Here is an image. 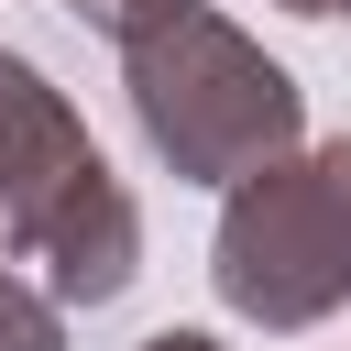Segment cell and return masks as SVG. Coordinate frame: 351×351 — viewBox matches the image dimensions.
<instances>
[{"instance_id": "2", "label": "cell", "mask_w": 351, "mask_h": 351, "mask_svg": "<svg viewBox=\"0 0 351 351\" xmlns=\"http://www.w3.org/2000/svg\"><path fill=\"white\" fill-rule=\"evenodd\" d=\"M121 99L176 186H241L252 165L296 154V132H307V88L208 0L165 11L154 33L121 44Z\"/></svg>"}, {"instance_id": "4", "label": "cell", "mask_w": 351, "mask_h": 351, "mask_svg": "<svg viewBox=\"0 0 351 351\" xmlns=\"http://www.w3.org/2000/svg\"><path fill=\"white\" fill-rule=\"evenodd\" d=\"M66 296L44 285V274H22V263H0V351H66Z\"/></svg>"}, {"instance_id": "8", "label": "cell", "mask_w": 351, "mask_h": 351, "mask_svg": "<svg viewBox=\"0 0 351 351\" xmlns=\"http://www.w3.org/2000/svg\"><path fill=\"white\" fill-rule=\"evenodd\" d=\"M340 11H351V0H340Z\"/></svg>"}, {"instance_id": "3", "label": "cell", "mask_w": 351, "mask_h": 351, "mask_svg": "<svg viewBox=\"0 0 351 351\" xmlns=\"http://www.w3.org/2000/svg\"><path fill=\"white\" fill-rule=\"evenodd\" d=\"M208 285L252 329H318L351 307V132L296 143L241 186H219Z\"/></svg>"}, {"instance_id": "1", "label": "cell", "mask_w": 351, "mask_h": 351, "mask_svg": "<svg viewBox=\"0 0 351 351\" xmlns=\"http://www.w3.org/2000/svg\"><path fill=\"white\" fill-rule=\"evenodd\" d=\"M0 263L44 274L66 307H121L143 274V208L88 143L77 99L0 44Z\"/></svg>"}, {"instance_id": "6", "label": "cell", "mask_w": 351, "mask_h": 351, "mask_svg": "<svg viewBox=\"0 0 351 351\" xmlns=\"http://www.w3.org/2000/svg\"><path fill=\"white\" fill-rule=\"evenodd\" d=\"M143 351H230V340H219V329H154Z\"/></svg>"}, {"instance_id": "7", "label": "cell", "mask_w": 351, "mask_h": 351, "mask_svg": "<svg viewBox=\"0 0 351 351\" xmlns=\"http://www.w3.org/2000/svg\"><path fill=\"white\" fill-rule=\"evenodd\" d=\"M274 11H296V22H329V11H340V0H274Z\"/></svg>"}, {"instance_id": "5", "label": "cell", "mask_w": 351, "mask_h": 351, "mask_svg": "<svg viewBox=\"0 0 351 351\" xmlns=\"http://www.w3.org/2000/svg\"><path fill=\"white\" fill-rule=\"evenodd\" d=\"M66 22H88L99 44H132V33H154L165 11H186V0H55Z\"/></svg>"}]
</instances>
